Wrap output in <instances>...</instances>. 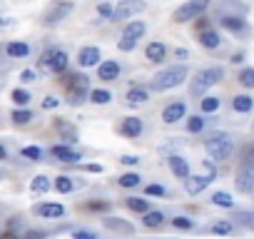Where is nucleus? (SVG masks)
Instances as JSON below:
<instances>
[{"label": "nucleus", "instance_id": "obj_47", "mask_svg": "<svg viewBox=\"0 0 254 239\" xmlns=\"http://www.w3.org/2000/svg\"><path fill=\"white\" fill-rule=\"evenodd\" d=\"M28 239H43V234H38V232H28Z\"/></svg>", "mask_w": 254, "mask_h": 239}, {"label": "nucleus", "instance_id": "obj_30", "mask_svg": "<svg viewBox=\"0 0 254 239\" xmlns=\"http://www.w3.org/2000/svg\"><path fill=\"white\" fill-rule=\"evenodd\" d=\"M55 189L63 192V194H65V192H72V179H70V177H58V179H55Z\"/></svg>", "mask_w": 254, "mask_h": 239}, {"label": "nucleus", "instance_id": "obj_31", "mask_svg": "<svg viewBox=\"0 0 254 239\" xmlns=\"http://www.w3.org/2000/svg\"><path fill=\"white\" fill-rule=\"evenodd\" d=\"M105 224H107L110 229H117V232H125V234H130V232H132V227H130V224L117 222V219H105Z\"/></svg>", "mask_w": 254, "mask_h": 239}, {"label": "nucleus", "instance_id": "obj_41", "mask_svg": "<svg viewBox=\"0 0 254 239\" xmlns=\"http://www.w3.org/2000/svg\"><path fill=\"white\" fill-rule=\"evenodd\" d=\"M145 192H147V194H152V197H162V194H165V187H162V184H150Z\"/></svg>", "mask_w": 254, "mask_h": 239}, {"label": "nucleus", "instance_id": "obj_8", "mask_svg": "<svg viewBox=\"0 0 254 239\" xmlns=\"http://www.w3.org/2000/svg\"><path fill=\"white\" fill-rule=\"evenodd\" d=\"M142 10H145V3H140V0H122V3L112 10V20H127V18H132Z\"/></svg>", "mask_w": 254, "mask_h": 239}, {"label": "nucleus", "instance_id": "obj_13", "mask_svg": "<svg viewBox=\"0 0 254 239\" xmlns=\"http://www.w3.org/2000/svg\"><path fill=\"white\" fill-rule=\"evenodd\" d=\"M53 157L60 160V162H77V160H82L75 150H70V147H65V145H55V147H53Z\"/></svg>", "mask_w": 254, "mask_h": 239}, {"label": "nucleus", "instance_id": "obj_5", "mask_svg": "<svg viewBox=\"0 0 254 239\" xmlns=\"http://www.w3.org/2000/svg\"><path fill=\"white\" fill-rule=\"evenodd\" d=\"M65 87H67V97L70 102H80L87 92V77L85 75H67L65 77Z\"/></svg>", "mask_w": 254, "mask_h": 239}, {"label": "nucleus", "instance_id": "obj_33", "mask_svg": "<svg viewBox=\"0 0 254 239\" xmlns=\"http://www.w3.org/2000/svg\"><path fill=\"white\" fill-rule=\"evenodd\" d=\"M202 127H204V120H202V117H190V120H187V130H190V132H199Z\"/></svg>", "mask_w": 254, "mask_h": 239}, {"label": "nucleus", "instance_id": "obj_29", "mask_svg": "<svg viewBox=\"0 0 254 239\" xmlns=\"http://www.w3.org/2000/svg\"><path fill=\"white\" fill-rule=\"evenodd\" d=\"M242 167L249 170V172H254V145L247 147V152H244V157H242Z\"/></svg>", "mask_w": 254, "mask_h": 239}, {"label": "nucleus", "instance_id": "obj_49", "mask_svg": "<svg viewBox=\"0 0 254 239\" xmlns=\"http://www.w3.org/2000/svg\"><path fill=\"white\" fill-rule=\"evenodd\" d=\"M0 239H15V237H10V234H3V237H0Z\"/></svg>", "mask_w": 254, "mask_h": 239}, {"label": "nucleus", "instance_id": "obj_18", "mask_svg": "<svg viewBox=\"0 0 254 239\" xmlns=\"http://www.w3.org/2000/svg\"><path fill=\"white\" fill-rule=\"evenodd\" d=\"M145 55H147V60L160 62V60L165 58V45H162V43H150L147 50H145Z\"/></svg>", "mask_w": 254, "mask_h": 239}, {"label": "nucleus", "instance_id": "obj_25", "mask_svg": "<svg viewBox=\"0 0 254 239\" xmlns=\"http://www.w3.org/2000/svg\"><path fill=\"white\" fill-rule=\"evenodd\" d=\"M120 184H122V187H137V184H140V175L127 172V175H122V177H120Z\"/></svg>", "mask_w": 254, "mask_h": 239}, {"label": "nucleus", "instance_id": "obj_6", "mask_svg": "<svg viewBox=\"0 0 254 239\" xmlns=\"http://www.w3.org/2000/svg\"><path fill=\"white\" fill-rule=\"evenodd\" d=\"M204 8H207L204 0H190V3H185V5H180V8L175 10V20H177V23L194 20L199 13H204Z\"/></svg>", "mask_w": 254, "mask_h": 239}, {"label": "nucleus", "instance_id": "obj_42", "mask_svg": "<svg viewBox=\"0 0 254 239\" xmlns=\"http://www.w3.org/2000/svg\"><path fill=\"white\" fill-rule=\"evenodd\" d=\"M97 13H100V15H107V18H112V5H110V3H102V5L97 8Z\"/></svg>", "mask_w": 254, "mask_h": 239}, {"label": "nucleus", "instance_id": "obj_40", "mask_svg": "<svg viewBox=\"0 0 254 239\" xmlns=\"http://www.w3.org/2000/svg\"><path fill=\"white\" fill-rule=\"evenodd\" d=\"M23 155H25V157H30V160H40V155H43V152H40V147H25V150H23Z\"/></svg>", "mask_w": 254, "mask_h": 239}, {"label": "nucleus", "instance_id": "obj_15", "mask_svg": "<svg viewBox=\"0 0 254 239\" xmlns=\"http://www.w3.org/2000/svg\"><path fill=\"white\" fill-rule=\"evenodd\" d=\"M140 132H142L140 117H127L125 122H122V135H127V137H140Z\"/></svg>", "mask_w": 254, "mask_h": 239}, {"label": "nucleus", "instance_id": "obj_27", "mask_svg": "<svg viewBox=\"0 0 254 239\" xmlns=\"http://www.w3.org/2000/svg\"><path fill=\"white\" fill-rule=\"evenodd\" d=\"M30 187H33V192H40V194H43V192H48V189H50V182H48V177H43V175H40V177H35V179H33V184H30Z\"/></svg>", "mask_w": 254, "mask_h": 239}, {"label": "nucleus", "instance_id": "obj_10", "mask_svg": "<svg viewBox=\"0 0 254 239\" xmlns=\"http://www.w3.org/2000/svg\"><path fill=\"white\" fill-rule=\"evenodd\" d=\"M77 60H80L82 67L97 65V62H100V48H82V50L77 53Z\"/></svg>", "mask_w": 254, "mask_h": 239}, {"label": "nucleus", "instance_id": "obj_45", "mask_svg": "<svg viewBox=\"0 0 254 239\" xmlns=\"http://www.w3.org/2000/svg\"><path fill=\"white\" fill-rule=\"evenodd\" d=\"M140 160L137 157H132V155H127V157H122V165H137Z\"/></svg>", "mask_w": 254, "mask_h": 239}, {"label": "nucleus", "instance_id": "obj_43", "mask_svg": "<svg viewBox=\"0 0 254 239\" xmlns=\"http://www.w3.org/2000/svg\"><path fill=\"white\" fill-rule=\"evenodd\" d=\"M67 10H70V5H63V8H55V13H53V15L48 18V23H55V18H58V15H63V13H67Z\"/></svg>", "mask_w": 254, "mask_h": 239}, {"label": "nucleus", "instance_id": "obj_12", "mask_svg": "<svg viewBox=\"0 0 254 239\" xmlns=\"http://www.w3.org/2000/svg\"><path fill=\"white\" fill-rule=\"evenodd\" d=\"M237 189L239 192H252L254 189V172H249V170H244V167H239V172H237Z\"/></svg>", "mask_w": 254, "mask_h": 239}, {"label": "nucleus", "instance_id": "obj_16", "mask_svg": "<svg viewBox=\"0 0 254 239\" xmlns=\"http://www.w3.org/2000/svg\"><path fill=\"white\" fill-rule=\"evenodd\" d=\"M97 72H100V80H115V77L120 75V65H117L115 60H105V62L97 67Z\"/></svg>", "mask_w": 254, "mask_h": 239}, {"label": "nucleus", "instance_id": "obj_35", "mask_svg": "<svg viewBox=\"0 0 254 239\" xmlns=\"http://www.w3.org/2000/svg\"><path fill=\"white\" fill-rule=\"evenodd\" d=\"M217 107H219V97H204L202 100V110L204 112H214Z\"/></svg>", "mask_w": 254, "mask_h": 239}, {"label": "nucleus", "instance_id": "obj_20", "mask_svg": "<svg viewBox=\"0 0 254 239\" xmlns=\"http://www.w3.org/2000/svg\"><path fill=\"white\" fill-rule=\"evenodd\" d=\"M142 222H145V227H147V229H157V227H162L165 214H162V212H147Z\"/></svg>", "mask_w": 254, "mask_h": 239}, {"label": "nucleus", "instance_id": "obj_3", "mask_svg": "<svg viewBox=\"0 0 254 239\" xmlns=\"http://www.w3.org/2000/svg\"><path fill=\"white\" fill-rule=\"evenodd\" d=\"M222 67H207V70H202V72H197V80L192 82V92L194 95H199V92H204L207 87H212V85H217L219 80H222Z\"/></svg>", "mask_w": 254, "mask_h": 239}, {"label": "nucleus", "instance_id": "obj_34", "mask_svg": "<svg viewBox=\"0 0 254 239\" xmlns=\"http://www.w3.org/2000/svg\"><path fill=\"white\" fill-rule=\"evenodd\" d=\"M30 117H33V115H30L28 110H15V112H13V120H15L18 125H25V122H30Z\"/></svg>", "mask_w": 254, "mask_h": 239}, {"label": "nucleus", "instance_id": "obj_46", "mask_svg": "<svg viewBox=\"0 0 254 239\" xmlns=\"http://www.w3.org/2000/svg\"><path fill=\"white\" fill-rule=\"evenodd\" d=\"M75 239H95L90 232H75Z\"/></svg>", "mask_w": 254, "mask_h": 239}, {"label": "nucleus", "instance_id": "obj_7", "mask_svg": "<svg viewBox=\"0 0 254 239\" xmlns=\"http://www.w3.org/2000/svg\"><path fill=\"white\" fill-rule=\"evenodd\" d=\"M40 67H43V70H53V72H63V70L67 67V55H65L63 50H50V53L43 55Z\"/></svg>", "mask_w": 254, "mask_h": 239}, {"label": "nucleus", "instance_id": "obj_38", "mask_svg": "<svg viewBox=\"0 0 254 239\" xmlns=\"http://www.w3.org/2000/svg\"><path fill=\"white\" fill-rule=\"evenodd\" d=\"M13 100H15L18 105H28V102H30V95H28L25 90H15V92H13Z\"/></svg>", "mask_w": 254, "mask_h": 239}, {"label": "nucleus", "instance_id": "obj_36", "mask_svg": "<svg viewBox=\"0 0 254 239\" xmlns=\"http://www.w3.org/2000/svg\"><path fill=\"white\" fill-rule=\"evenodd\" d=\"M232 229H234V227H232L229 222H214V224H212V232H214V234H229Z\"/></svg>", "mask_w": 254, "mask_h": 239}, {"label": "nucleus", "instance_id": "obj_26", "mask_svg": "<svg viewBox=\"0 0 254 239\" xmlns=\"http://www.w3.org/2000/svg\"><path fill=\"white\" fill-rule=\"evenodd\" d=\"M90 97H92L95 105H107V102H110V92H107V90H92Z\"/></svg>", "mask_w": 254, "mask_h": 239}, {"label": "nucleus", "instance_id": "obj_21", "mask_svg": "<svg viewBox=\"0 0 254 239\" xmlns=\"http://www.w3.org/2000/svg\"><path fill=\"white\" fill-rule=\"evenodd\" d=\"M232 105H234V110H237V112H249V110L254 107V100H252L249 95H239V97H234V102H232Z\"/></svg>", "mask_w": 254, "mask_h": 239}, {"label": "nucleus", "instance_id": "obj_14", "mask_svg": "<svg viewBox=\"0 0 254 239\" xmlns=\"http://www.w3.org/2000/svg\"><path fill=\"white\" fill-rule=\"evenodd\" d=\"M35 212H38L40 217L55 219V217H63V214H65V207H63V204H53V202H48V204H38Z\"/></svg>", "mask_w": 254, "mask_h": 239}, {"label": "nucleus", "instance_id": "obj_48", "mask_svg": "<svg viewBox=\"0 0 254 239\" xmlns=\"http://www.w3.org/2000/svg\"><path fill=\"white\" fill-rule=\"evenodd\" d=\"M0 160H5V150L3 147H0Z\"/></svg>", "mask_w": 254, "mask_h": 239}, {"label": "nucleus", "instance_id": "obj_9", "mask_svg": "<svg viewBox=\"0 0 254 239\" xmlns=\"http://www.w3.org/2000/svg\"><path fill=\"white\" fill-rule=\"evenodd\" d=\"M185 112H187L185 102H172V105H167V107H165V112H162V120H165L167 125H175L177 120H182V117H185Z\"/></svg>", "mask_w": 254, "mask_h": 239}, {"label": "nucleus", "instance_id": "obj_37", "mask_svg": "<svg viewBox=\"0 0 254 239\" xmlns=\"http://www.w3.org/2000/svg\"><path fill=\"white\" fill-rule=\"evenodd\" d=\"M222 25H224V28H229V30H242V28H244V23H242L239 18H224V20H222Z\"/></svg>", "mask_w": 254, "mask_h": 239}, {"label": "nucleus", "instance_id": "obj_44", "mask_svg": "<svg viewBox=\"0 0 254 239\" xmlns=\"http://www.w3.org/2000/svg\"><path fill=\"white\" fill-rule=\"evenodd\" d=\"M43 107L53 110V107H58V100H55V97H45V100H43Z\"/></svg>", "mask_w": 254, "mask_h": 239}, {"label": "nucleus", "instance_id": "obj_28", "mask_svg": "<svg viewBox=\"0 0 254 239\" xmlns=\"http://www.w3.org/2000/svg\"><path fill=\"white\" fill-rule=\"evenodd\" d=\"M212 202H214L217 207H232V204H234L232 197H229L227 192H217V194H212Z\"/></svg>", "mask_w": 254, "mask_h": 239}, {"label": "nucleus", "instance_id": "obj_11", "mask_svg": "<svg viewBox=\"0 0 254 239\" xmlns=\"http://www.w3.org/2000/svg\"><path fill=\"white\" fill-rule=\"evenodd\" d=\"M209 182H212V179H209L207 175H197V177H187V179H185V189H187L190 194H199V192H202V189H204V187H207Z\"/></svg>", "mask_w": 254, "mask_h": 239}, {"label": "nucleus", "instance_id": "obj_32", "mask_svg": "<svg viewBox=\"0 0 254 239\" xmlns=\"http://www.w3.org/2000/svg\"><path fill=\"white\" fill-rule=\"evenodd\" d=\"M239 82L244 87H254V67H247L242 75H239Z\"/></svg>", "mask_w": 254, "mask_h": 239}, {"label": "nucleus", "instance_id": "obj_24", "mask_svg": "<svg viewBox=\"0 0 254 239\" xmlns=\"http://www.w3.org/2000/svg\"><path fill=\"white\" fill-rule=\"evenodd\" d=\"M127 207L132 212H145L147 214V199H140V197H127Z\"/></svg>", "mask_w": 254, "mask_h": 239}, {"label": "nucleus", "instance_id": "obj_2", "mask_svg": "<svg viewBox=\"0 0 254 239\" xmlns=\"http://www.w3.org/2000/svg\"><path fill=\"white\" fill-rule=\"evenodd\" d=\"M187 77V67L185 65H177V67H167V70H162L157 77H155V82H152V87L157 90V92H162V90H170V87H177L182 80Z\"/></svg>", "mask_w": 254, "mask_h": 239}, {"label": "nucleus", "instance_id": "obj_19", "mask_svg": "<svg viewBox=\"0 0 254 239\" xmlns=\"http://www.w3.org/2000/svg\"><path fill=\"white\" fill-rule=\"evenodd\" d=\"M199 43H202L204 48H209V50H212V48H219V35H217L214 30H202V33H199Z\"/></svg>", "mask_w": 254, "mask_h": 239}, {"label": "nucleus", "instance_id": "obj_17", "mask_svg": "<svg viewBox=\"0 0 254 239\" xmlns=\"http://www.w3.org/2000/svg\"><path fill=\"white\" fill-rule=\"evenodd\" d=\"M170 170H172L180 179H187V177H190V167H187V162H185L180 155H172V157H170Z\"/></svg>", "mask_w": 254, "mask_h": 239}, {"label": "nucleus", "instance_id": "obj_1", "mask_svg": "<svg viewBox=\"0 0 254 239\" xmlns=\"http://www.w3.org/2000/svg\"><path fill=\"white\" fill-rule=\"evenodd\" d=\"M204 147H207V155L212 157V160H217V162H222V160H227L229 155H232V137L227 135V132H212L209 137H207V142H204Z\"/></svg>", "mask_w": 254, "mask_h": 239}, {"label": "nucleus", "instance_id": "obj_23", "mask_svg": "<svg viewBox=\"0 0 254 239\" xmlns=\"http://www.w3.org/2000/svg\"><path fill=\"white\" fill-rule=\"evenodd\" d=\"M8 55L10 58H25L28 55V45L25 43H10L8 45Z\"/></svg>", "mask_w": 254, "mask_h": 239}, {"label": "nucleus", "instance_id": "obj_22", "mask_svg": "<svg viewBox=\"0 0 254 239\" xmlns=\"http://www.w3.org/2000/svg\"><path fill=\"white\" fill-rule=\"evenodd\" d=\"M145 100H147V90L145 87H132L130 92H127V102H130V105H140Z\"/></svg>", "mask_w": 254, "mask_h": 239}, {"label": "nucleus", "instance_id": "obj_4", "mask_svg": "<svg viewBox=\"0 0 254 239\" xmlns=\"http://www.w3.org/2000/svg\"><path fill=\"white\" fill-rule=\"evenodd\" d=\"M145 35V23L142 20H135V23H130L125 28V33H122V40H120V50H125V53H130L135 45H137V40Z\"/></svg>", "mask_w": 254, "mask_h": 239}, {"label": "nucleus", "instance_id": "obj_39", "mask_svg": "<svg viewBox=\"0 0 254 239\" xmlns=\"http://www.w3.org/2000/svg\"><path fill=\"white\" fill-rule=\"evenodd\" d=\"M172 227H175V229H190V227H192V219L177 217V219H172Z\"/></svg>", "mask_w": 254, "mask_h": 239}]
</instances>
